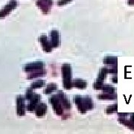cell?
I'll list each match as a JSON object with an SVG mask.
<instances>
[{
    "mask_svg": "<svg viewBox=\"0 0 134 134\" xmlns=\"http://www.w3.org/2000/svg\"><path fill=\"white\" fill-rule=\"evenodd\" d=\"M18 5V3L15 0H11L0 10V18H5L10 13L15 9Z\"/></svg>",
    "mask_w": 134,
    "mask_h": 134,
    "instance_id": "obj_6",
    "label": "cell"
},
{
    "mask_svg": "<svg viewBox=\"0 0 134 134\" xmlns=\"http://www.w3.org/2000/svg\"><path fill=\"white\" fill-rule=\"evenodd\" d=\"M72 87H75L78 89H85L87 86V82L85 80L81 78H77L72 80Z\"/></svg>",
    "mask_w": 134,
    "mask_h": 134,
    "instance_id": "obj_15",
    "label": "cell"
},
{
    "mask_svg": "<svg viewBox=\"0 0 134 134\" xmlns=\"http://www.w3.org/2000/svg\"><path fill=\"white\" fill-rule=\"evenodd\" d=\"M36 5L38 7L44 14H48L52 5L49 4L46 0H37Z\"/></svg>",
    "mask_w": 134,
    "mask_h": 134,
    "instance_id": "obj_12",
    "label": "cell"
},
{
    "mask_svg": "<svg viewBox=\"0 0 134 134\" xmlns=\"http://www.w3.org/2000/svg\"><path fill=\"white\" fill-rule=\"evenodd\" d=\"M72 0H58V2H57V5L58 6H63V5H65L71 2Z\"/></svg>",
    "mask_w": 134,
    "mask_h": 134,
    "instance_id": "obj_24",
    "label": "cell"
},
{
    "mask_svg": "<svg viewBox=\"0 0 134 134\" xmlns=\"http://www.w3.org/2000/svg\"><path fill=\"white\" fill-rule=\"evenodd\" d=\"M97 90H102L103 92H109V93H115V87L111 86L110 84H101Z\"/></svg>",
    "mask_w": 134,
    "mask_h": 134,
    "instance_id": "obj_19",
    "label": "cell"
},
{
    "mask_svg": "<svg viewBox=\"0 0 134 134\" xmlns=\"http://www.w3.org/2000/svg\"><path fill=\"white\" fill-rule=\"evenodd\" d=\"M46 75V69H43L37 70V71H34V72H29L27 78L29 80H31V79H34V78H36V77H38L45 76Z\"/></svg>",
    "mask_w": 134,
    "mask_h": 134,
    "instance_id": "obj_17",
    "label": "cell"
},
{
    "mask_svg": "<svg viewBox=\"0 0 134 134\" xmlns=\"http://www.w3.org/2000/svg\"><path fill=\"white\" fill-rule=\"evenodd\" d=\"M103 63L110 67H117L118 58L113 56H107L103 59Z\"/></svg>",
    "mask_w": 134,
    "mask_h": 134,
    "instance_id": "obj_14",
    "label": "cell"
},
{
    "mask_svg": "<svg viewBox=\"0 0 134 134\" xmlns=\"http://www.w3.org/2000/svg\"><path fill=\"white\" fill-rule=\"evenodd\" d=\"M130 119L134 121V113H130Z\"/></svg>",
    "mask_w": 134,
    "mask_h": 134,
    "instance_id": "obj_27",
    "label": "cell"
},
{
    "mask_svg": "<svg viewBox=\"0 0 134 134\" xmlns=\"http://www.w3.org/2000/svg\"><path fill=\"white\" fill-rule=\"evenodd\" d=\"M119 122L121 125H125L127 127H128L130 130H134V121H131V120H127L126 118H121V117H119Z\"/></svg>",
    "mask_w": 134,
    "mask_h": 134,
    "instance_id": "obj_18",
    "label": "cell"
},
{
    "mask_svg": "<svg viewBox=\"0 0 134 134\" xmlns=\"http://www.w3.org/2000/svg\"><path fill=\"white\" fill-rule=\"evenodd\" d=\"M108 73L116 74L117 73V67H110V68L103 67L100 69L99 73H98V78L96 79V82L94 83V85H93V87L95 90H97L101 84L104 83V81Z\"/></svg>",
    "mask_w": 134,
    "mask_h": 134,
    "instance_id": "obj_3",
    "label": "cell"
},
{
    "mask_svg": "<svg viewBox=\"0 0 134 134\" xmlns=\"http://www.w3.org/2000/svg\"><path fill=\"white\" fill-rule=\"evenodd\" d=\"M50 104H52L54 113L58 115H63L64 113V108L63 107L61 102L60 101L57 95L52 96L48 98Z\"/></svg>",
    "mask_w": 134,
    "mask_h": 134,
    "instance_id": "obj_4",
    "label": "cell"
},
{
    "mask_svg": "<svg viewBox=\"0 0 134 134\" xmlns=\"http://www.w3.org/2000/svg\"><path fill=\"white\" fill-rule=\"evenodd\" d=\"M46 1H47L48 3H49V4H51L52 5H53V1H52V0H46Z\"/></svg>",
    "mask_w": 134,
    "mask_h": 134,
    "instance_id": "obj_29",
    "label": "cell"
},
{
    "mask_svg": "<svg viewBox=\"0 0 134 134\" xmlns=\"http://www.w3.org/2000/svg\"><path fill=\"white\" fill-rule=\"evenodd\" d=\"M57 96H58L60 101L61 102L63 108H64L65 110H70L71 107H72L71 103H70V101L69 100L68 97L66 96V94H65L62 90H59V91L58 92V93H57Z\"/></svg>",
    "mask_w": 134,
    "mask_h": 134,
    "instance_id": "obj_11",
    "label": "cell"
},
{
    "mask_svg": "<svg viewBox=\"0 0 134 134\" xmlns=\"http://www.w3.org/2000/svg\"><path fill=\"white\" fill-rule=\"evenodd\" d=\"M40 99H41V96L39 94H36L34 93L33 97L29 100V103L26 107V110L29 112H33L35 110L37 106L38 105V104L40 102Z\"/></svg>",
    "mask_w": 134,
    "mask_h": 134,
    "instance_id": "obj_10",
    "label": "cell"
},
{
    "mask_svg": "<svg viewBox=\"0 0 134 134\" xmlns=\"http://www.w3.org/2000/svg\"><path fill=\"white\" fill-rule=\"evenodd\" d=\"M45 67V63L43 61H34V62L26 63L23 67V70L25 72H31L43 69Z\"/></svg>",
    "mask_w": 134,
    "mask_h": 134,
    "instance_id": "obj_7",
    "label": "cell"
},
{
    "mask_svg": "<svg viewBox=\"0 0 134 134\" xmlns=\"http://www.w3.org/2000/svg\"><path fill=\"white\" fill-rule=\"evenodd\" d=\"M77 110L81 113H86L87 111L91 110L94 107V102L90 96H75L73 98Z\"/></svg>",
    "mask_w": 134,
    "mask_h": 134,
    "instance_id": "obj_1",
    "label": "cell"
},
{
    "mask_svg": "<svg viewBox=\"0 0 134 134\" xmlns=\"http://www.w3.org/2000/svg\"><path fill=\"white\" fill-rule=\"evenodd\" d=\"M128 5H134V0H128Z\"/></svg>",
    "mask_w": 134,
    "mask_h": 134,
    "instance_id": "obj_28",
    "label": "cell"
},
{
    "mask_svg": "<svg viewBox=\"0 0 134 134\" xmlns=\"http://www.w3.org/2000/svg\"><path fill=\"white\" fill-rule=\"evenodd\" d=\"M118 115H119V117H121V118H127V116L130 115V113H118Z\"/></svg>",
    "mask_w": 134,
    "mask_h": 134,
    "instance_id": "obj_25",
    "label": "cell"
},
{
    "mask_svg": "<svg viewBox=\"0 0 134 134\" xmlns=\"http://www.w3.org/2000/svg\"><path fill=\"white\" fill-rule=\"evenodd\" d=\"M48 110V107L46 103L43 102H40L38 104V105L37 106L36 109H35V115H37V117L40 118L43 117L44 115L46 114V112Z\"/></svg>",
    "mask_w": 134,
    "mask_h": 134,
    "instance_id": "obj_13",
    "label": "cell"
},
{
    "mask_svg": "<svg viewBox=\"0 0 134 134\" xmlns=\"http://www.w3.org/2000/svg\"><path fill=\"white\" fill-rule=\"evenodd\" d=\"M116 74H114V75L112 77V82L114 83H117V75H115Z\"/></svg>",
    "mask_w": 134,
    "mask_h": 134,
    "instance_id": "obj_26",
    "label": "cell"
},
{
    "mask_svg": "<svg viewBox=\"0 0 134 134\" xmlns=\"http://www.w3.org/2000/svg\"><path fill=\"white\" fill-rule=\"evenodd\" d=\"M49 37L53 48H57L60 45V34L58 30H52L49 33Z\"/></svg>",
    "mask_w": 134,
    "mask_h": 134,
    "instance_id": "obj_9",
    "label": "cell"
},
{
    "mask_svg": "<svg viewBox=\"0 0 134 134\" xmlns=\"http://www.w3.org/2000/svg\"><path fill=\"white\" fill-rule=\"evenodd\" d=\"M58 90V85L55 83H49L44 90V93L46 95H49Z\"/></svg>",
    "mask_w": 134,
    "mask_h": 134,
    "instance_id": "obj_20",
    "label": "cell"
},
{
    "mask_svg": "<svg viewBox=\"0 0 134 134\" xmlns=\"http://www.w3.org/2000/svg\"><path fill=\"white\" fill-rule=\"evenodd\" d=\"M39 42L41 44V46L43 48V51L46 53L52 52L53 49V46L50 40H48L46 35L42 34L39 37Z\"/></svg>",
    "mask_w": 134,
    "mask_h": 134,
    "instance_id": "obj_8",
    "label": "cell"
},
{
    "mask_svg": "<svg viewBox=\"0 0 134 134\" xmlns=\"http://www.w3.org/2000/svg\"><path fill=\"white\" fill-rule=\"evenodd\" d=\"M100 100H115L117 98L116 93H109V92H102L97 96Z\"/></svg>",
    "mask_w": 134,
    "mask_h": 134,
    "instance_id": "obj_16",
    "label": "cell"
},
{
    "mask_svg": "<svg viewBox=\"0 0 134 134\" xmlns=\"http://www.w3.org/2000/svg\"><path fill=\"white\" fill-rule=\"evenodd\" d=\"M34 95V92L33 91V89H31V87L28 88L26 90V92H25V100H29Z\"/></svg>",
    "mask_w": 134,
    "mask_h": 134,
    "instance_id": "obj_23",
    "label": "cell"
},
{
    "mask_svg": "<svg viewBox=\"0 0 134 134\" xmlns=\"http://www.w3.org/2000/svg\"><path fill=\"white\" fill-rule=\"evenodd\" d=\"M45 84H46V81H44V80H37V81H35L34 82H33L31 84V86L30 87L31 88V89H37V88H41V87H43V86H45Z\"/></svg>",
    "mask_w": 134,
    "mask_h": 134,
    "instance_id": "obj_21",
    "label": "cell"
},
{
    "mask_svg": "<svg viewBox=\"0 0 134 134\" xmlns=\"http://www.w3.org/2000/svg\"><path fill=\"white\" fill-rule=\"evenodd\" d=\"M25 98L23 96H18L16 98V114L19 116H23L25 115L26 106L25 104Z\"/></svg>",
    "mask_w": 134,
    "mask_h": 134,
    "instance_id": "obj_5",
    "label": "cell"
},
{
    "mask_svg": "<svg viewBox=\"0 0 134 134\" xmlns=\"http://www.w3.org/2000/svg\"><path fill=\"white\" fill-rule=\"evenodd\" d=\"M117 110H118V104H114L112 105H109L107 107L106 113H107V114H113L114 113H116Z\"/></svg>",
    "mask_w": 134,
    "mask_h": 134,
    "instance_id": "obj_22",
    "label": "cell"
},
{
    "mask_svg": "<svg viewBox=\"0 0 134 134\" xmlns=\"http://www.w3.org/2000/svg\"><path fill=\"white\" fill-rule=\"evenodd\" d=\"M61 74L63 78V86L66 90L72 88V66L69 63H64L61 66Z\"/></svg>",
    "mask_w": 134,
    "mask_h": 134,
    "instance_id": "obj_2",
    "label": "cell"
}]
</instances>
